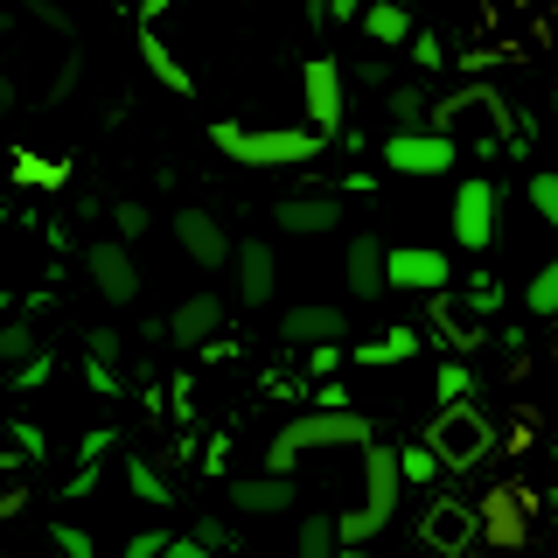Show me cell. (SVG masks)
<instances>
[{
    "mask_svg": "<svg viewBox=\"0 0 558 558\" xmlns=\"http://www.w3.org/2000/svg\"><path fill=\"white\" fill-rule=\"evenodd\" d=\"M523 307H531L537 322H558V258H545V266L523 279Z\"/></svg>",
    "mask_w": 558,
    "mask_h": 558,
    "instance_id": "26",
    "label": "cell"
},
{
    "mask_svg": "<svg viewBox=\"0 0 558 558\" xmlns=\"http://www.w3.org/2000/svg\"><path fill=\"white\" fill-rule=\"evenodd\" d=\"M384 112H391V126H426V92L418 84H384Z\"/></svg>",
    "mask_w": 558,
    "mask_h": 558,
    "instance_id": "27",
    "label": "cell"
},
{
    "mask_svg": "<svg viewBox=\"0 0 558 558\" xmlns=\"http://www.w3.org/2000/svg\"><path fill=\"white\" fill-rule=\"evenodd\" d=\"M168 537H174L168 523H147V531H133V537H126V558H161V551H168Z\"/></svg>",
    "mask_w": 558,
    "mask_h": 558,
    "instance_id": "38",
    "label": "cell"
},
{
    "mask_svg": "<svg viewBox=\"0 0 558 558\" xmlns=\"http://www.w3.org/2000/svg\"><path fill=\"white\" fill-rule=\"evenodd\" d=\"M545 453H551V461H558V440H551V447H545Z\"/></svg>",
    "mask_w": 558,
    "mask_h": 558,
    "instance_id": "52",
    "label": "cell"
},
{
    "mask_svg": "<svg viewBox=\"0 0 558 558\" xmlns=\"http://www.w3.org/2000/svg\"><path fill=\"white\" fill-rule=\"evenodd\" d=\"M293 545H301V558H336V551H342V545H336V517H328V510L301 517V537H293Z\"/></svg>",
    "mask_w": 558,
    "mask_h": 558,
    "instance_id": "28",
    "label": "cell"
},
{
    "mask_svg": "<svg viewBox=\"0 0 558 558\" xmlns=\"http://www.w3.org/2000/svg\"><path fill=\"white\" fill-rule=\"evenodd\" d=\"M356 84H363V92H384L391 77H384V63H363V70H356Z\"/></svg>",
    "mask_w": 558,
    "mask_h": 558,
    "instance_id": "48",
    "label": "cell"
},
{
    "mask_svg": "<svg viewBox=\"0 0 558 558\" xmlns=\"http://www.w3.org/2000/svg\"><path fill=\"white\" fill-rule=\"evenodd\" d=\"M377 154H384L391 174H412V182H433V174L461 168V140L440 133V126H391Z\"/></svg>",
    "mask_w": 558,
    "mask_h": 558,
    "instance_id": "4",
    "label": "cell"
},
{
    "mask_svg": "<svg viewBox=\"0 0 558 558\" xmlns=\"http://www.w3.org/2000/svg\"><path fill=\"white\" fill-rule=\"evenodd\" d=\"M203 468H209V475H223V468H231V440H209L203 447Z\"/></svg>",
    "mask_w": 558,
    "mask_h": 558,
    "instance_id": "47",
    "label": "cell"
},
{
    "mask_svg": "<svg viewBox=\"0 0 558 558\" xmlns=\"http://www.w3.org/2000/svg\"><path fill=\"white\" fill-rule=\"evenodd\" d=\"M223 496H231L238 517H279L301 502V488H293V475H272V468H258V475H231L223 482Z\"/></svg>",
    "mask_w": 558,
    "mask_h": 558,
    "instance_id": "13",
    "label": "cell"
},
{
    "mask_svg": "<svg viewBox=\"0 0 558 558\" xmlns=\"http://www.w3.org/2000/svg\"><path fill=\"white\" fill-rule=\"evenodd\" d=\"M119 447V433L112 426H92V433H84V447H77V461H98V453H112Z\"/></svg>",
    "mask_w": 558,
    "mask_h": 558,
    "instance_id": "42",
    "label": "cell"
},
{
    "mask_svg": "<svg viewBox=\"0 0 558 558\" xmlns=\"http://www.w3.org/2000/svg\"><path fill=\"white\" fill-rule=\"evenodd\" d=\"M307 398H314V405H349V391H342V384H336V377H322V384H314V391H307Z\"/></svg>",
    "mask_w": 558,
    "mask_h": 558,
    "instance_id": "46",
    "label": "cell"
},
{
    "mask_svg": "<svg viewBox=\"0 0 558 558\" xmlns=\"http://www.w3.org/2000/svg\"><path fill=\"white\" fill-rule=\"evenodd\" d=\"M49 377H57V356H49L43 342H35V349H28L22 363H8V384H14V391H43Z\"/></svg>",
    "mask_w": 558,
    "mask_h": 558,
    "instance_id": "31",
    "label": "cell"
},
{
    "mask_svg": "<svg viewBox=\"0 0 558 558\" xmlns=\"http://www.w3.org/2000/svg\"><path fill=\"white\" fill-rule=\"evenodd\" d=\"M84 272H92L98 301H112V307H133L140 301V266H133V244L126 238H92V244H84Z\"/></svg>",
    "mask_w": 558,
    "mask_h": 558,
    "instance_id": "9",
    "label": "cell"
},
{
    "mask_svg": "<svg viewBox=\"0 0 558 558\" xmlns=\"http://www.w3.org/2000/svg\"><path fill=\"white\" fill-rule=\"evenodd\" d=\"M426 447L440 453V468H447V475H475L488 453L502 447V433H496V418H488V412L475 405V398H461V405H440V412H433Z\"/></svg>",
    "mask_w": 558,
    "mask_h": 558,
    "instance_id": "3",
    "label": "cell"
},
{
    "mask_svg": "<svg viewBox=\"0 0 558 558\" xmlns=\"http://www.w3.org/2000/svg\"><path fill=\"white\" fill-rule=\"evenodd\" d=\"M92 488H98V461H84V468H77V475H70V482H63V496H70V502H77V496H92Z\"/></svg>",
    "mask_w": 558,
    "mask_h": 558,
    "instance_id": "44",
    "label": "cell"
},
{
    "mask_svg": "<svg viewBox=\"0 0 558 558\" xmlns=\"http://www.w3.org/2000/svg\"><path fill=\"white\" fill-rule=\"evenodd\" d=\"M189 531L203 537V551H238V523L231 517H196Z\"/></svg>",
    "mask_w": 558,
    "mask_h": 558,
    "instance_id": "36",
    "label": "cell"
},
{
    "mask_svg": "<svg viewBox=\"0 0 558 558\" xmlns=\"http://www.w3.org/2000/svg\"><path fill=\"white\" fill-rule=\"evenodd\" d=\"M475 517H482V545H496V551H523V545H531V523H537L531 502H523V482L482 488Z\"/></svg>",
    "mask_w": 558,
    "mask_h": 558,
    "instance_id": "8",
    "label": "cell"
},
{
    "mask_svg": "<svg viewBox=\"0 0 558 558\" xmlns=\"http://www.w3.org/2000/svg\"><path fill=\"white\" fill-rule=\"evenodd\" d=\"M398 475H405V488H433L447 468H440V453H433L426 440H405L398 447Z\"/></svg>",
    "mask_w": 558,
    "mask_h": 558,
    "instance_id": "25",
    "label": "cell"
},
{
    "mask_svg": "<svg viewBox=\"0 0 558 558\" xmlns=\"http://www.w3.org/2000/svg\"><path fill=\"white\" fill-rule=\"evenodd\" d=\"M84 384H92L98 398H133L126 391V363H105V356H92V349H84Z\"/></svg>",
    "mask_w": 558,
    "mask_h": 558,
    "instance_id": "32",
    "label": "cell"
},
{
    "mask_svg": "<svg viewBox=\"0 0 558 558\" xmlns=\"http://www.w3.org/2000/svg\"><path fill=\"white\" fill-rule=\"evenodd\" d=\"M209 147L238 168H314L328 147L322 126H244V119H217Z\"/></svg>",
    "mask_w": 558,
    "mask_h": 558,
    "instance_id": "1",
    "label": "cell"
},
{
    "mask_svg": "<svg viewBox=\"0 0 558 558\" xmlns=\"http://www.w3.org/2000/svg\"><path fill=\"white\" fill-rule=\"evenodd\" d=\"M174 244H182V252H189V266H203V272H223V266H231V231H223V223L217 217H209V209H196V203H189V209H174Z\"/></svg>",
    "mask_w": 558,
    "mask_h": 558,
    "instance_id": "12",
    "label": "cell"
},
{
    "mask_svg": "<svg viewBox=\"0 0 558 558\" xmlns=\"http://www.w3.org/2000/svg\"><path fill=\"white\" fill-rule=\"evenodd\" d=\"M405 57H412L418 70H447V63H453V57H447V43H440V35H433V28H412Z\"/></svg>",
    "mask_w": 558,
    "mask_h": 558,
    "instance_id": "35",
    "label": "cell"
},
{
    "mask_svg": "<svg viewBox=\"0 0 558 558\" xmlns=\"http://www.w3.org/2000/svg\"><path fill=\"white\" fill-rule=\"evenodd\" d=\"M28 510V488L22 482H14V488H0V523H8V517H22Z\"/></svg>",
    "mask_w": 558,
    "mask_h": 558,
    "instance_id": "45",
    "label": "cell"
},
{
    "mask_svg": "<svg viewBox=\"0 0 558 558\" xmlns=\"http://www.w3.org/2000/svg\"><path fill=\"white\" fill-rule=\"evenodd\" d=\"M168 14V0H140V22H161Z\"/></svg>",
    "mask_w": 558,
    "mask_h": 558,
    "instance_id": "50",
    "label": "cell"
},
{
    "mask_svg": "<svg viewBox=\"0 0 558 558\" xmlns=\"http://www.w3.org/2000/svg\"><path fill=\"white\" fill-rule=\"evenodd\" d=\"M496 217H502V182H488V174H468V182H453V244L461 252H488L496 244Z\"/></svg>",
    "mask_w": 558,
    "mask_h": 558,
    "instance_id": "5",
    "label": "cell"
},
{
    "mask_svg": "<svg viewBox=\"0 0 558 558\" xmlns=\"http://www.w3.org/2000/svg\"><path fill=\"white\" fill-rule=\"evenodd\" d=\"M0 461H43V426H14V418H0Z\"/></svg>",
    "mask_w": 558,
    "mask_h": 558,
    "instance_id": "29",
    "label": "cell"
},
{
    "mask_svg": "<svg viewBox=\"0 0 558 558\" xmlns=\"http://www.w3.org/2000/svg\"><path fill=\"white\" fill-rule=\"evenodd\" d=\"M377 440V426L363 418L356 405H314L301 418H287V426L266 440V461L258 468H272V475H293L301 468V453H322V447H371Z\"/></svg>",
    "mask_w": 558,
    "mask_h": 558,
    "instance_id": "2",
    "label": "cell"
},
{
    "mask_svg": "<svg viewBox=\"0 0 558 558\" xmlns=\"http://www.w3.org/2000/svg\"><path fill=\"white\" fill-rule=\"evenodd\" d=\"M301 105H307V126H322L336 140L349 126V70L336 57H307L301 63Z\"/></svg>",
    "mask_w": 558,
    "mask_h": 558,
    "instance_id": "6",
    "label": "cell"
},
{
    "mask_svg": "<svg viewBox=\"0 0 558 558\" xmlns=\"http://www.w3.org/2000/svg\"><path fill=\"white\" fill-rule=\"evenodd\" d=\"M426 322H433V336H440L447 342V356H482V314H475V322H468V314L461 307H453V293L447 287H433L426 293Z\"/></svg>",
    "mask_w": 558,
    "mask_h": 558,
    "instance_id": "18",
    "label": "cell"
},
{
    "mask_svg": "<svg viewBox=\"0 0 558 558\" xmlns=\"http://www.w3.org/2000/svg\"><path fill=\"white\" fill-rule=\"evenodd\" d=\"M28 349H35V328L28 322H8V328H0V363H22Z\"/></svg>",
    "mask_w": 558,
    "mask_h": 558,
    "instance_id": "39",
    "label": "cell"
},
{
    "mask_svg": "<svg viewBox=\"0 0 558 558\" xmlns=\"http://www.w3.org/2000/svg\"><path fill=\"white\" fill-rule=\"evenodd\" d=\"M384 279H391V293H433L453 279V258L440 244H384Z\"/></svg>",
    "mask_w": 558,
    "mask_h": 558,
    "instance_id": "10",
    "label": "cell"
},
{
    "mask_svg": "<svg viewBox=\"0 0 558 558\" xmlns=\"http://www.w3.org/2000/svg\"><path fill=\"white\" fill-rule=\"evenodd\" d=\"M551 112H558V92H551Z\"/></svg>",
    "mask_w": 558,
    "mask_h": 558,
    "instance_id": "53",
    "label": "cell"
},
{
    "mask_svg": "<svg viewBox=\"0 0 558 558\" xmlns=\"http://www.w3.org/2000/svg\"><path fill=\"white\" fill-rule=\"evenodd\" d=\"M482 377H475V356H447L440 371H433V398L440 405H461V398H475Z\"/></svg>",
    "mask_w": 558,
    "mask_h": 558,
    "instance_id": "24",
    "label": "cell"
},
{
    "mask_svg": "<svg viewBox=\"0 0 558 558\" xmlns=\"http://www.w3.org/2000/svg\"><path fill=\"white\" fill-rule=\"evenodd\" d=\"M209 336H223V293H189V301L168 307V342L174 349H203Z\"/></svg>",
    "mask_w": 558,
    "mask_h": 558,
    "instance_id": "16",
    "label": "cell"
},
{
    "mask_svg": "<svg viewBox=\"0 0 558 558\" xmlns=\"http://www.w3.org/2000/svg\"><path fill=\"white\" fill-rule=\"evenodd\" d=\"M418 349H426V328H384V336L349 342V363H363V371H398V363H412Z\"/></svg>",
    "mask_w": 558,
    "mask_h": 558,
    "instance_id": "19",
    "label": "cell"
},
{
    "mask_svg": "<svg viewBox=\"0 0 558 558\" xmlns=\"http://www.w3.org/2000/svg\"><path fill=\"white\" fill-rule=\"evenodd\" d=\"M49 545H57L63 558H92V551H98V537L84 531V523H70V517H57V523H49Z\"/></svg>",
    "mask_w": 558,
    "mask_h": 558,
    "instance_id": "33",
    "label": "cell"
},
{
    "mask_svg": "<svg viewBox=\"0 0 558 558\" xmlns=\"http://www.w3.org/2000/svg\"><path fill=\"white\" fill-rule=\"evenodd\" d=\"M84 349H92V356H105V363H126V336H119V328H92V336H84Z\"/></svg>",
    "mask_w": 558,
    "mask_h": 558,
    "instance_id": "40",
    "label": "cell"
},
{
    "mask_svg": "<svg viewBox=\"0 0 558 558\" xmlns=\"http://www.w3.org/2000/svg\"><path fill=\"white\" fill-rule=\"evenodd\" d=\"M363 14V0H328V22H356Z\"/></svg>",
    "mask_w": 558,
    "mask_h": 558,
    "instance_id": "49",
    "label": "cell"
},
{
    "mask_svg": "<svg viewBox=\"0 0 558 558\" xmlns=\"http://www.w3.org/2000/svg\"><path fill=\"white\" fill-rule=\"evenodd\" d=\"M468 307H475L482 322H488V314L502 307V287H496V279H488V272H475V287H468Z\"/></svg>",
    "mask_w": 558,
    "mask_h": 558,
    "instance_id": "41",
    "label": "cell"
},
{
    "mask_svg": "<svg viewBox=\"0 0 558 558\" xmlns=\"http://www.w3.org/2000/svg\"><path fill=\"white\" fill-rule=\"evenodd\" d=\"M349 363V342H307V384L314 377H336Z\"/></svg>",
    "mask_w": 558,
    "mask_h": 558,
    "instance_id": "37",
    "label": "cell"
},
{
    "mask_svg": "<svg viewBox=\"0 0 558 558\" xmlns=\"http://www.w3.org/2000/svg\"><path fill=\"white\" fill-rule=\"evenodd\" d=\"M231 272H238V307H266L279 293V258L266 238H238L231 244Z\"/></svg>",
    "mask_w": 558,
    "mask_h": 558,
    "instance_id": "14",
    "label": "cell"
},
{
    "mask_svg": "<svg viewBox=\"0 0 558 558\" xmlns=\"http://www.w3.org/2000/svg\"><path fill=\"white\" fill-rule=\"evenodd\" d=\"M189 461H196V440H189V433H182V440H168V447H161V468H168V475H174V468H189Z\"/></svg>",
    "mask_w": 558,
    "mask_h": 558,
    "instance_id": "43",
    "label": "cell"
},
{
    "mask_svg": "<svg viewBox=\"0 0 558 558\" xmlns=\"http://www.w3.org/2000/svg\"><path fill=\"white\" fill-rule=\"evenodd\" d=\"M14 189H70V161H49V154H35V147H14Z\"/></svg>",
    "mask_w": 558,
    "mask_h": 558,
    "instance_id": "23",
    "label": "cell"
},
{
    "mask_svg": "<svg viewBox=\"0 0 558 558\" xmlns=\"http://www.w3.org/2000/svg\"><path fill=\"white\" fill-rule=\"evenodd\" d=\"M272 223L287 238H328L342 223V189H301V196H279Z\"/></svg>",
    "mask_w": 558,
    "mask_h": 558,
    "instance_id": "11",
    "label": "cell"
},
{
    "mask_svg": "<svg viewBox=\"0 0 558 558\" xmlns=\"http://www.w3.org/2000/svg\"><path fill=\"white\" fill-rule=\"evenodd\" d=\"M523 196H531L537 223H545V231H558V168H531V182H523Z\"/></svg>",
    "mask_w": 558,
    "mask_h": 558,
    "instance_id": "30",
    "label": "cell"
},
{
    "mask_svg": "<svg viewBox=\"0 0 558 558\" xmlns=\"http://www.w3.org/2000/svg\"><path fill=\"white\" fill-rule=\"evenodd\" d=\"M105 217H112V238H126V244H140V238H147V203H112V209H105Z\"/></svg>",
    "mask_w": 558,
    "mask_h": 558,
    "instance_id": "34",
    "label": "cell"
},
{
    "mask_svg": "<svg viewBox=\"0 0 558 558\" xmlns=\"http://www.w3.org/2000/svg\"><path fill=\"white\" fill-rule=\"evenodd\" d=\"M356 28L371 35L377 49H405V43H412V28H418V14H412V0H363Z\"/></svg>",
    "mask_w": 558,
    "mask_h": 558,
    "instance_id": "21",
    "label": "cell"
},
{
    "mask_svg": "<svg viewBox=\"0 0 558 558\" xmlns=\"http://www.w3.org/2000/svg\"><path fill=\"white\" fill-rule=\"evenodd\" d=\"M342 287H349V301H384V293H391V279H384V238L377 231H356L342 244Z\"/></svg>",
    "mask_w": 558,
    "mask_h": 558,
    "instance_id": "15",
    "label": "cell"
},
{
    "mask_svg": "<svg viewBox=\"0 0 558 558\" xmlns=\"http://www.w3.org/2000/svg\"><path fill=\"white\" fill-rule=\"evenodd\" d=\"M126 488L147 510H182V488H174V475L161 461H147V453H126Z\"/></svg>",
    "mask_w": 558,
    "mask_h": 558,
    "instance_id": "22",
    "label": "cell"
},
{
    "mask_svg": "<svg viewBox=\"0 0 558 558\" xmlns=\"http://www.w3.org/2000/svg\"><path fill=\"white\" fill-rule=\"evenodd\" d=\"M545 510H551V517H558V482H551V488H545Z\"/></svg>",
    "mask_w": 558,
    "mask_h": 558,
    "instance_id": "51",
    "label": "cell"
},
{
    "mask_svg": "<svg viewBox=\"0 0 558 558\" xmlns=\"http://www.w3.org/2000/svg\"><path fill=\"white\" fill-rule=\"evenodd\" d=\"M475 537H482L475 496H426V517H418V545L426 551L461 558V551H475Z\"/></svg>",
    "mask_w": 558,
    "mask_h": 558,
    "instance_id": "7",
    "label": "cell"
},
{
    "mask_svg": "<svg viewBox=\"0 0 558 558\" xmlns=\"http://www.w3.org/2000/svg\"><path fill=\"white\" fill-rule=\"evenodd\" d=\"M349 336V314L336 301H301L279 314V342L287 349H307V342H342Z\"/></svg>",
    "mask_w": 558,
    "mask_h": 558,
    "instance_id": "17",
    "label": "cell"
},
{
    "mask_svg": "<svg viewBox=\"0 0 558 558\" xmlns=\"http://www.w3.org/2000/svg\"><path fill=\"white\" fill-rule=\"evenodd\" d=\"M140 57H147V77L161 84V92H174V98H196V70H189L174 49L161 43V28L154 22H140Z\"/></svg>",
    "mask_w": 558,
    "mask_h": 558,
    "instance_id": "20",
    "label": "cell"
}]
</instances>
